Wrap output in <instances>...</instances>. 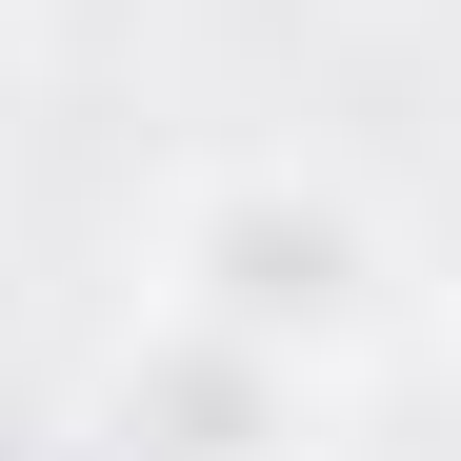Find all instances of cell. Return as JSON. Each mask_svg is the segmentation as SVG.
<instances>
[{"label": "cell", "instance_id": "obj_1", "mask_svg": "<svg viewBox=\"0 0 461 461\" xmlns=\"http://www.w3.org/2000/svg\"><path fill=\"white\" fill-rule=\"evenodd\" d=\"M140 301L261 341L301 381H381L421 341V241L381 221L361 161H301V140H221V161L161 181V241H140Z\"/></svg>", "mask_w": 461, "mask_h": 461}, {"label": "cell", "instance_id": "obj_2", "mask_svg": "<svg viewBox=\"0 0 461 461\" xmlns=\"http://www.w3.org/2000/svg\"><path fill=\"white\" fill-rule=\"evenodd\" d=\"M321 421H341V381L221 341L181 301H140V321L81 361V461H321Z\"/></svg>", "mask_w": 461, "mask_h": 461}]
</instances>
